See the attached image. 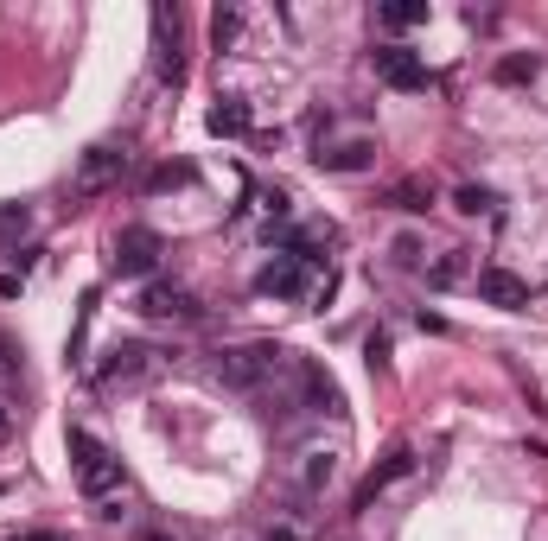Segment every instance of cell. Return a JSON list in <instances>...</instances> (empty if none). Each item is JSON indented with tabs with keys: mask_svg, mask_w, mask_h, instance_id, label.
<instances>
[{
	"mask_svg": "<svg viewBox=\"0 0 548 541\" xmlns=\"http://www.w3.org/2000/svg\"><path fill=\"white\" fill-rule=\"evenodd\" d=\"M71 465H77V491L90 497V503H122V491H128V471H122V459H115L109 446L96 440L90 427H71Z\"/></svg>",
	"mask_w": 548,
	"mask_h": 541,
	"instance_id": "obj_1",
	"label": "cell"
},
{
	"mask_svg": "<svg viewBox=\"0 0 548 541\" xmlns=\"http://www.w3.org/2000/svg\"><path fill=\"white\" fill-rule=\"evenodd\" d=\"M287 370L281 344H243V351H217V382L224 389H262L268 376Z\"/></svg>",
	"mask_w": 548,
	"mask_h": 541,
	"instance_id": "obj_2",
	"label": "cell"
},
{
	"mask_svg": "<svg viewBox=\"0 0 548 541\" xmlns=\"http://www.w3.org/2000/svg\"><path fill=\"white\" fill-rule=\"evenodd\" d=\"M128 166H134L128 141H96V147L77 160V198H96V191L122 185V172H128Z\"/></svg>",
	"mask_w": 548,
	"mask_h": 541,
	"instance_id": "obj_3",
	"label": "cell"
},
{
	"mask_svg": "<svg viewBox=\"0 0 548 541\" xmlns=\"http://www.w3.org/2000/svg\"><path fill=\"white\" fill-rule=\"evenodd\" d=\"M370 64H376V77H383L389 90H427V83H434V77H427V64L408 45H376Z\"/></svg>",
	"mask_w": 548,
	"mask_h": 541,
	"instance_id": "obj_4",
	"label": "cell"
},
{
	"mask_svg": "<svg viewBox=\"0 0 548 541\" xmlns=\"http://www.w3.org/2000/svg\"><path fill=\"white\" fill-rule=\"evenodd\" d=\"M160 255H166V242L147 230V223H134V230L115 236V268L122 274H153L160 268Z\"/></svg>",
	"mask_w": 548,
	"mask_h": 541,
	"instance_id": "obj_5",
	"label": "cell"
},
{
	"mask_svg": "<svg viewBox=\"0 0 548 541\" xmlns=\"http://www.w3.org/2000/svg\"><path fill=\"white\" fill-rule=\"evenodd\" d=\"M306 268H313V261H300V255H274L268 268L255 274V293H262V300H300Z\"/></svg>",
	"mask_w": 548,
	"mask_h": 541,
	"instance_id": "obj_6",
	"label": "cell"
},
{
	"mask_svg": "<svg viewBox=\"0 0 548 541\" xmlns=\"http://www.w3.org/2000/svg\"><path fill=\"white\" fill-rule=\"evenodd\" d=\"M147 370H153V351H147V344H115V351L96 363V389H122V382L147 376Z\"/></svg>",
	"mask_w": 548,
	"mask_h": 541,
	"instance_id": "obj_7",
	"label": "cell"
},
{
	"mask_svg": "<svg viewBox=\"0 0 548 541\" xmlns=\"http://www.w3.org/2000/svg\"><path fill=\"white\" fill-rule=\"evenodd\" d=\"M408 471H415V452H408V446H396V452H389V459H383V465H370V478H364V484H357V510H370V503H376V497H383V491H389V484H402V478H408Z\"/></svg>",
	"mask_w": 548,
	"mask_h": 541,
	"instance_id": "obj_8",
	"label": "cell"
},
{
	"mask_svg": "<svg viewBox=\"0 0 548 541\" xmlns=\"http://www.w3.org/2000/svg\"><path fill=\"white\" fill-rule=\"evenodd\" d=\"M141 319H198V300L185 287H166V281H153L141 293Z\"/></svg>",
	"mask_w": 548,
	"mask_h": 541,
	"instance_id": "obj_9",
	"label": "cell"
},
{
	"mask_svg": "<svg viewBox=\"0 0 548 541\" xmlns=\"http://www.w3.org/2000/svg\"><path fill=\"white\" fill-rule=\"evenodd\" d=\"M478 300H491V306L517 312V306H529V281H517L510 268H485V274H478Z\"/></svg>",
	"mask_w": 548,
	"mask_h": 541,
	"instance_id": "obj_10",
	"label": "cell"
},
{
	"mask_svg": "<svg viewBox=\"0 0 548 541\" xmlns=\"http://www.w3.org/2000/svg\"><path fill=\"white\" fill-rule=\"evenodd\" d=\"M300 395H306V408L313 414H338L345 408V395H338V382L319 370V363H300Z\"/></svg>",
	"mask_w": 548,
	"mask_h": 541,
	"instance_id": "obj_11",
	"label": "cell"
},
{
	"mask_svg": "<svg viewBox=\"0 0 548 541\" xmlns=\"http://www.w3.org/2000/svg\"><path fill=\"white\" fill-rule=\"evenodd\" d=\"M376 20H383L389 32H408L427 20V0H389V7H376Z\"/></svg>",
	"mask_w": 548,
	"mask_h": 541,
	"instance_id": "obj_12",
	"label": "cell"
},
{
	"mask_svg": "<svg viewBox=\"0 0 548 541\" xmlns=\"http://www.w3.org/2000/svg\"><path fill=\"white\" fill-rule=\"evenodd\" d=\"M211 134H217V141L249 134V109H243V102H217V109H211Z\"/></svg>",
	"mask_w": 548,
	"mask_h": 541,
	"instance_id": "obj_13",
	"label": "cell"
},
{
	"mask_svg": "<svg viewBox=\"0 0 548 541\" xmlns=\"http://www.w3.org/2000/svg\"><path fill=\"white\" fill-rule=\"evenodd\" d=\"M370 153H376L370 141H351V147H338V153H319V166H325V172H364Z\"/></svg>",
	"mask_w": 548,
	"mask_h": 541,
	"instance_id": "obj_14",
	"label": "cell"
},
{
	"mask_svg": "<svg viewBox=\"0 0 548 541\" xmlns=\"http://www.w3.org/2000/svg\"><path fill=\"white\" fill-rule=\"evenodd\" d=\"M90 319H96V287L83 293V306H77V325H71V344H64V357L83 363V344H90Z\"/></svg>",
	"mask_w": 548,
	"mask_h": 541,
	"instance_id": "obj_15",
	"label": "cell"
},
{
	"mask_svg": "<svg viewBox=\"0 0 548 541\" xmlns=\"http://www.w3.org/2000/svg\"><path fill=\"white\" fill-rule=\"evenodd\" d=\"M466 268H472L466 249H447V255L434 261V268H427V281H434V287H459V281H466Z\"/></svg>",
	"mask_w": 548,
	"mask_h": 541,
	"instance_id": "obj_16",
	"label": "cell"
},
{
	"mask_svg": "<svg viewBox=\"0 0 548 541\" xmlns=\"http://www.w3.org/2000/svg\"><path fill=\"white\" fill-rule=\"evenodd\" d=\"M453 204H459L466 217H485V211H498V191H491V185H459Z\"/></svg>",
	"mask_w": 548,
	"mask_h": 541,
	"instance_id": "obj_17",
	"label": "cell"
},
{
	"mask_svg": "<svg viewBox=\"0 0 548 541\" xmlns=\"http://www.w3.org/2000/svg\"><path fill=\"white\" fill-rule=\"evenodd\" d=\"M332 471H338V459H332V452H306L300 484H306V491H325V484H332Z\"/></svg>",
	"mask_w": 548,
	"mask_h": 541,
	"instance_id": "obj_18",
	"label": "cell"
},
{
	"mask_svg": "<svg viewBox=\"0 0 548 541\" xmlns=\"http://www.w3.org/2000/svg\"><path fill=\"white\" fill-rule=\"evenodd\" d=\"M389 204H396V211H427L434 191H427L421 179H402V185H389Z\"/></svg>",
	"mask_w": 548,
	"mask_h": 541,
	"instance_id": "obj_19",
	"label": "cell"
},
{
	"mask_svg": "<svg viewBox=\"0 0 548 541\" xmlns=\"http://www.w3.org/2000/svg\"><path fill=\"white\" fill-rule=\"evenodd\" d=\"M236 32H243V13H236V7H217V13H211V39H217V51L236 45Z\"/></svg>",
	"mask_w": 548,
	"mask_h": 541,
	"instance_id": "obj_20",
	"label": "cell"
},
{
	"mask_svg": "<svg viewBox=\"0 0 548 541\" xmlns=\"http://www.w3.org/2000/svg\"><path fill=\"white\" fill-rule=\"evenodd\" d=\"M173 185H192V166H185V160L153 166V172H147V191H173Z\"/></svg>",
	"mask_w": 548,
	"mask_h": 541,
	"instance_id": "obj_21",
	"label": "cell"
},
{
	"mask_svg": "<svg viewBox=\"0 0 548 541\" xmlns=\"http://www.w3.org/2000/svg\"><path fill=\"white\" fill-rule=\"evenodd\" d=\"M536 71H542V64L529 58V51H517V58L498 64V83H536Z\"/></svg>",
	"mask_w": 548,
	"mask_h": 541,
	"instance_id": "obj_22",
	"label": "cell"
},
{
	"mask_svg": "<svg viewBox=\"0 0 548 541\" xmlns=\"http://www.w3.org/2000/svg\"><path fill=\"white\" fill-rule=\"evenodd\" d=\"M26 223H32V211H26V204H0V236L26 230Z\"/></svg>",
	"mask_w": 548,
	"mask_h": 541,
	"instance_id": "obj_23",
	"label": "cell"
},
{
	"mask_svg": "<svg viewBox=\"0 0 548 541\" xmlns=\"http://www.w3.org/2000/svg\"><path fill=\"white\" fill-rule=\"evenodd\" d=\"M7 541H71V535H58V529H13Z\"/></svg>",
	"mask_w": 548,
	"mask_h": 541,
	"instance_id": "obj_24",
	"label": "cell"
},
{
	"mask_svg": "<svg viewBox=\"0 0 548 541\" xmlns=\"http://www.w3.org/2000/svg\"><path fill=\"white\" fill-rule=\"evenodd\" d=\"M396 261H402V268H415V261H421V242L402 236V242H396Z\"/></svg>",
	"mask_w": 548,
	"mask_h": 541,
	"instance_id": "obj_25",
	"label": "cell"
},
{
	"mask_svg": "<svg viewBox=\"0 0 548 541\" xmlns=\"http://www.w3.org/2000/svg\"><path fill=\"white\" fill-rule=\"evenodd\" d=\"M7 440H13V401L0 395V446H7Z\"/></svg>",
	"mask_w": 548,
	"mask_h": 541,
	"instance_id": "obj_26",
	"label": "cell"
},
{
	"mask_svg": "<svg viewBox=\"0 0 548 541\" xmlns=\"http://www.w3.org/2000/svg\"><path fill=\"white\" fill-rule=\"evenodd\" d=\"M7 370H20V351H13V344L0 338V376H7Z\"/></svg>",
	"mask_w": 548,
	"mask_h": 541,
	"instance_id": "obj_27",
	"label": "cell"
},
{
	"mask_svg": "<svg viewBox=\"0 0 548 541\" xmlns=\"http://www.w3.org/2000/svg\"><path fill=\"white\" fill-rule=\"evenodd\" d=\"M134 541H173V535H166V529H141V535H134Z\"/></svg>",
	"mask_w": 548,
	"mask_h": 541,
	"instance_id": "obj_28",
	"label": "cell"
}]
</instances>
